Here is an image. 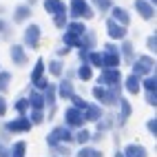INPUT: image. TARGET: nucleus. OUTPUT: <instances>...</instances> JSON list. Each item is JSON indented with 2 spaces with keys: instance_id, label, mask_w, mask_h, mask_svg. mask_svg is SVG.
I'll use <instances>...</instances> for the list:
<instances>
[{
  "instance_id": "44",
  "label": "nucleus",
  "mask_w": 157,
  "mask_h": 157,
  "mask_svg": "<svg viewBox=\"0 0 157 157\" xmlns=\"http://www.w3.org/2000/svg\"><path fill=\"white\" fill-rule=\"evenodd\" d=\"M5 113H7V100H5L2 95H0V117H2Z\"/></svg>"
},
{
  "instance_id": "12",
  "label": "nucleus",
  "mask_w": 157,
  "mask_h": 157,
  "mask_svg": "<svg viewBox=\"0 0 157 157\" xmlns=\"http://www.w3.org/2000/svg\"><path fill=\"white\" fill-rule=\"evenodd\" d=\"M133 7H135V11H137L140 18H144V20H153L155 18V7L151 2H146V0H135Z\"/></svg>"
},
{
  "instance_id": "11",
  "label": "nucleus",
  "mask_w": 157,
  "mask_h": 157,
  "mask_svg": "<svg viewBox=\"0 0 157 157\" xmlns=\"http://www.w3.org/2000/svg\"><path fill=\"white\" fill-rule=\"evenodd\" d=\"M9 56H11V62L16 67H25L29 58H27V51L22 44H11V49H9Z\"/></svg>"
},
{
  "instance_id": "40",
  "label": "nucleus",
  "mask_w": 157,
  "mask_h": 157,
  "mask_svg": "<svg viewBox=\"0 0 157 157\" xmlns=\"http://www.w3.org/2000/svg\"><path fill=\"white\" fill-rule=\"evenodd\" d=\"M111 124H113V120H111V117H104V120H100V122H98V128H100V133H102V131H109V128H111Z\"/></svg>"
},
{
  "instance_id": "21",
  "label": "nucleus",
  "mask_w": 157,
  "mask_h": 157,
  "mask_svg": "<svg viewBox=\"0 0 157 157\" xmlns=\"http://www.w3.org/2000/svg\"><path fill=\"white\" fill-rule=\"evenodd\" d=\"M124 157H148V153H146V148L142 144H128L126 148L122 151Z\"/></svg>"
},
{
  "instance_id": "7",
  "label": "nucleus",
  "mask_w": 157,
  "mask_h": 157,
  "mask_svg": "<svg viewBox=\"0 0 157 157\" xmlns=\"http://www.w3.org/2000/svg\"><path fill=\"white\" fill-rule=\"evenodd\" d=\"M22 38H25V47L38 49V47H40V38H42V29H40V25H36V22L27 25Z\"/></svg>"
},
{
  "instance_id": "33",
  "label": "nucleus",
  "mask_w": 157,
  "mask_h": 157,
  "mask_svg": "<svg viewBox=\"0 0 157 157\" xmlns=\"http://www.w3.org/2000/svg\"><path fill=\"white\" fill-rule=\"evenodd\" d=\"M73 140H75V142H80L82 146H84V144H86V142L91 140V133H89L86 128H80V131H78L75 135H73Z\"/></svg>"
},
{
  "instance_id": "49",
  "label": "nucleus",
  "mask_w": 157,
  "mask_h": 157,
  "mask_svg": "<svg viewBox=\"0 0 157 157\" xmlns=\"http://www.w3.org/2000/svg\"><path fill=\"white\" fill-rule=\"evenodd\" d=\"M146 2H151V5L155 7V5H157V0H146Z\"/></svg>"
},
{
  "instance_id": "1",
  "label": "nucleus",
  "mask_w": 157,
  "mask_h": 157,
  "mask_svg": "<svg viewBox=\"0 0 157 157\" xmlns=\"http://www.w3.org/2000/svg\"><path fill=\"white\" fill-rule=\"evenodd\" d=\"M64 36H62V42H64V47L73 49V47H78L80 44V38L86 33V25L84 22H80V20H69L67 27H64Z\"/></svg>"
},
{
  "instance_id": "10",
  "label": "nucleus",
  "mask_w": 157,
  "mask_h": 157,
  "mask_svg": "<svg viewBox=\"0 0 157 157\" xmlns=\"http://www.w3.org/2000/svg\"><path fill=\"white\" fill-rule=\"evenodd\" d=\"M111 20H113V22H117L120 27H128L131 25V13L124 7H120V5H113L111 7Z\"/></svg>"
},
{
  "instance_id": "19",
  "label": "nucleus",
  "mask_w": 157,
  "mask_h": 157,
  "mask_svg": "<svg viewBox=\"0 0 157 157\" xmlns=\"http://www.w3.org/2000/svg\"><path fill=\"white\" fill-rule=\"evenodd\" d=\"M120 58L126 62V64H133L135 62V51H133V44L128 40H122V47H120Z\"/></svg>"
},
{
  "instance_id": "24",
  "label": "nucleus",
  "mask_w": 157,
  "mask_h": 157,
  "mask_svg": "<svg viewBox=\"0 0 157 157\" xmlns=\"http://www.w3.org/2000/svg\"><path fill=\"white\" fill-rule=\"evenodd\" d=\"M122 93H120V86H113V89H106V98H104V106H115L120 102Z\"/></svg>"
},
{
  "instance_id": "35",
  "label": "nucleus",
  "mask_w": 157,
  "mask_h": 157,
  "mask_svg": "<svg viewBox=\"0 0 157 157\" xmlns=\"http://www.w3.org/2000/svg\"><path fill=\"white\" fill-rule=\"evenodd\" d=\"M142 86L146 91H157V78L155 75H148L146 80H142Z\"/></svg>"
},
{
  "instance_id": "4",
  "label": "nucleus",
  "mask_w": 157,
  "mask_h": 157,
  "mask_svg": "<svg viewBox=\"0 0 157 157\" xmlns=\"http://www.w3.org/2000/svg\"><path fill=\"white\" fill-rule=\"evenodd\" d=\"M69 142H73V133H71V128H67V126H56L53 131H51L49 135H47V144L53 148V146H60V144H69Z\"/></svg>"
},
{
  "instance_id": "13",
  "label": "nucleus",
  "mask_w": 157,
  "mask_h": 157,
  "mask_svg": "<svg viewBox=\"0 0 157 157\" xmlns=\"http://www.w3.org/2000/svg\"><path fill=\"white\" fill-rule=\"evenodd\" d=\"M106 33H109V38L111 40H126V27H120L117 22H113V20L109 18L106 20Z\"/></svg>"
},
{
  "instance_id": "50",
  "label": "nucleus",
  "mask_w": 157,
  "mask_h": 157,
  "mask_svg": "<svg viewBox=\"0 0 157 157\" xmlns=\"http://www.w3.org/2000/svg\"><path fill=\"white\" fill-rule=\"evenodd\" d=\"M115 157H124V155H122V153H117V155H115Z\"/></svg>"
},
{
  "instance_id": "26",
  "label": "nucleus",
  "mask_w": 157,
  "mask_h": 157,
  "mask_svg": "<svg viewBox=\"0 0 157 157\" xmlns=\"http://www.w3.org/2000/svg\"><path fill=\"white\" fill-rule=\"evenodd\" d=\"M42 95H44V104H49V109H53L56 106V95H58V93H56V84H49Z\"/></svg>"
},
{
  "instance_id": "46",
  "label": "nucleus",
  "mask_w": 157,
  "mask_h": 157,
  "mask_svg": "<svg viewBox=\"0 0 157 157\" xmlns=\"http://www.w3.org/2000/svg\"><path fill=\"white\" fill-rule=\"evenodd\" d=\"M7 27H9V25L5 22L2 18H0V33H7Z\"/></svg>"
},
{
  "instance_id": "32",
  "label": "nucleus",
  "mask_w": 157,
  "mask_h": 157,
  "mask_svg": "<svg viewBox=\"0 0 157 157\" xmlns=\"http://www.w3.org/2000/svg\"><path fill=\"white\" fill-rule=\"evenodd\" d=\"M78 78H80V80H91V78H93V69H91L89 64H80Z\"/></svg>"
},
{
  "instance_id": "38",
  "label": "nucleus",
  "mask_w": 157,
  "mask_h": 157,
  "mask_svg": "<svg viewBox=\"0 0 157 157\" xmlns=\"http://www.w3.org/2000/svg\"><path fill=\"white\" fill-rule=\"evenodd\" d=\"M93 98H95L100 104H104V98H106V89H104V86H95V89H93Z\"/></svg>"
},
{
  "instance_id": "39",
  "label": "nucleus",
  "mask_w": 157,
  "mask_h": 157,
  "mask_svg": "<svg viewBox=\"0 0 157 157\" xmlns=\"http://www.w3.org/2000/svg\"><path fill=\"white\" fill-rule=\"evenodd\" d=\"M27 109H29L27 98H22V100H18V102H16V111H18L20 115H25V113H27Z\"/></svg>"
},
{
  "instance_id": "45",
  "label": "nucleus",
  "mask_w": 157,
  "mask_h": 157,
  "mask_svg": "<svg viewBox=\"0 0 157 157\" xmlns=\"http://www.w3.org/2000/svg\"><path fill=\"white\" fill-rule=\"evenodd\" d=\"M0 157H9V146H5L0 142Z\"/></svg>"
},
{
  "instance_id": "30",
  "label": "nucleus",
  "mask_w": 157,
  "mask_h": 157,
  "mask_svg": "<svg viewBox=\"0 0 157 157\" xmlns=\"http://www.w3.org/2000/svg\"><path fill=\"white\" fill-rule=\"evenodd\" d=\"M9 82H11V73H7V71H0V95L9 89Z\"/></svg>"
},
{
  "instance_id": "20",
  "label": "nucleus",
  "mask_w": 157,
  "mask_h": 157,
  "mask_svg": "<svg viewBox=\"0 0 157 157\" xmlns=\"http://www.w3.org/2000/svg\"><path fill=\"white\" fill-rule=\"evenodd\" d=\"M102 117H104V115H102V106H100V104H89V106L84 109V120L100 122Z\"/></svg>"
},
{
  "instance_id": "25",
  "label": "nucleus",
  "mask_w": 157,
  "mask_h": 157,
  "mask_svg": "<svg viewBox=\"0 0 157 157\" xmlns=\"http://www.w3.org/2000/svg\"><path fill=\"white\" fill-rule=\"evenodd\" d=\"M120 124H124L128 117H131V113H133V109H131V104H128V100H124V98H120Z\"/></svg>"
},
{
  "instance_id": "31",
  "label": "nucleus",
  "mask_w": 157,
  "mask_h": 157,
  "mask_svg": "<svg viewBox=\"0 0 157 157\" xmlns=\"http://www.w3.org/2000/svg\"><path fill=\"white\" fill-rule=\"evenodd\" d=\"M49 73H51L53 78H60V75H62V62H60V60H51V62H49Z\"/></svg>"
},
{
  "instance_id": "3",
  "label": "nucleus",
  "mask_w": 157,
  "mask_h": 157,
  "mask_svg": "<svg viewBox=\"0 0 157 157\" xmlns=\"http://www.w3.org/2000/svg\"><path fill=\"white\" fill-rule=\"evenodd\" d=\"M102 69H117L120 67V62H122V58H120V47H115L113 42H106L104 44V49H102Z\"/></svg>"
},
{
  "instance_id": "47",
  "label": "nucleus",
  "mask_w": 157,
  "mask_h": 157,
  "mask_svg": "<svg viewBox=\"0 0 157 157\" xmlns=\"http://www.w3.org/2000/svg\"><path fill=\"white\" fill-rule=\"evenodd\" d=\"M67 53H71V49H69V47H62V49L58 51V56H67Z\"/></svg>"
},
{
  "instance_id": "2",
  "label": "nucleus",
  "mask_w": 157,
  "mask_h": 157,
  "mask_svg": "<svg viewBox=\"0 0 157 157\" xmlns=\"http://www.w3.org/2000/svg\"><path fill=\"white\" fill-rule=\"evenodd\" d=\"M67 16L71 20H80V22H84V20H91L95 16V9H93L86 0H71L69 7H67Z\"/></svg>"
},
{
  "instance_id": "17",
  "label": "nucleus",
  "mask_w": 157,
  "mask_h": 157,
  "mask_svg": "<svg viewBox=\"0 0 157 157\" xmlns=\"http://www.w3.org/2000/svg\"><path fill=\"white\" fill-rule=\"evenodd\" d=\"M95 31H86L84 36L80 38V44H78V49L80 51H84V53H89V51H93V47H95Z\"/></svg>"
},
{
  "instance_id": "9",
  "label": "nucleus",
  "mask_w": 157,
  "mask_h": 157,
  "mask_svg": "<svg viewBox=\"0 0 157 157\" xmlns=\"http://www.w3.org/2000/svg\"><path fill=\"white\" fill-rule=\"evenodd\" d=\"M5 128L9 133H27V131H31V122L27 115H20V117H13L11 122H7Z\"/></svg>"
},
{
  "instance_id": "23",
  "label": "nucleus",
  "mask_w": 157,
  "mask_h": 157,
  "mask_svg": "<svg viewBox=\"0 0 157 157\" xmlns=\"http://www.w3.org/2000/svg\"><path fill=\"white\" fill-rule=\"evenodd\" d=\"M44 69H47V67H44V60H42V58L36 60V67H33V71H31V84H33V86L44 78Z\"/></svg>"
},
{
  "instance_id": "37",
  "label": "nucleus",
  "mask_w": 157,
  "mask_h": 157,
  "mask_svg": "<svg viewBox=\"0 0 157 157\" xmlns=\"http://www.w3.org/2000/svg\"><path fill=\"white\" fill-rule=\"evenodd\" d=\"M29 122H31V126H33V124H42V122H44V115H42V111H31V115H29Z\"/></svg>"
},
{
  "instance_id": "5",
  "label": "nucleus",
  "mask_w": 157,
  "mask_h": 157,
  "mask_svg": "<svg viewBox=\"0 0 157 157\" xmlns=\"http://www.w3.org/2000/svg\"><path fill=\"white\" fill-rule=\"evenodd\" d=\"M98 82H100V86H104V89L122 86V73H120V69H102Z\"/></svg>"
},
{
  "instance_id": "48",
  "label": "nucleus",
  "mask_w": 157,
  "mask_h": 157,
  "mask_svg": "<svg viewBox=\"0 0 157 157\" xmlns=\"http://www.w3.org/2000/svg\"><path fill=\"white\" fill-rule=\"evenodd\" d=\"M36 2H38V0H27V2H25V5H27V7H33Z\"/></svg>"
},
{
  "instance_id": "29",
  "label": "nucleus",
  "mask_w": 157,
  "mask_h": 157,
  "mask_svg": "<svg viewBox=\"0 0 157 157\" xmlns=\"http://www.w3.org/2000/svg\"><path fill=\"white\" fill-rule=\"evenodd\" d=\"M78 157H102V153L98 148H89V146H82L78 151Z\"/></svg>"
},
{
  "instance_id": "6",
  "label": "nucleus",
  "mask_w": 157,
  "mask_h": 157,
  "mask_svg": "<svg viewBox=\"0 0 157 157\" xmlns=\"http://www.w3.org/2000/svg\"><path fill=\"white\" fill-rule=\"evenodd\" d=\"M153 67H155V60L151 56H140L137 60L133 62V75H137V78L146 75V78H148L153 73Z\"/></svg>"
},
{
  "instance_id": "43",
  "label": "nucleus",
  "mask_w": 157,
  "mask_h": 157,
  "mask_svg": "<svg viewBox=\"0 0 157 157\" xmlns=\"http://www.w3.org/2000/svg\"><path fill=\"white\" fill-rule=\"evenodd\" d=\"M146 128H148L151 135H157V122L155 120H148V122H146Z\"/></svg>"
},
{
  "instance_id": "34",
  "label": "nucleus",
  "mask_w": 157,
  "mask_h": 157,
  "mask_svg": "<svg viewBox=\"0 0 157 157\" xmlns=\"http://www.w3.org/2000/svg\"><path fill=\"white\" fill-rule=\"evenodd\" d=\"M67 22H69V16H67V11H64V13H58V16H53V25H56L58 29H64V27H67Z\"/></svg>"
},
{
  "instance_id": "28",
  "label": "nucleus",
  "mask_w": 157,
  "mask_h": 157,
  "mask_svg": "<svg viewBox=\"0 0 157 157\" xmlns=\"http://www.w3.org/2000/svg\"><path fill=\"white\" fill-rule=\"evenodd\" d=\"M86 2L93 9H98V11H109V9L113 7V0H86Z\"/></svg>"
},
{
  "instance_id": "16",
  "label": "nucleus",
  "mask_w": 157,
  "mask_h": 157,
  "mask_svg": "<svg viewBox=\"0 0 157 157\" xmlns=\"http://www.w3.org/2000/svg\"><path fill=\"white\" fill-rule=\"evenodd\" d=\"M42 5L47 9V13H51V16H58V13L67 11V2H64V0H44Z\"/></svg>"
},
{
  "instance_id": "8",
  "label": "nucleus",
  "mask_w": 157,
  "mask_h": 157,
  "mask_svg": "<svg viewBox=\"0 0 157 157\" xmlns=\"http://www.w3.org/2000/svg\"><path fill=\"white\" fill-rule=\"evenodd\" d=\"M82 124H84V111H78V109L69 106L64 111V126L67 128H80Z\"/></svg>"
},
{
  "instance_id": "18",
  "label": "nucleus",
  "mask_w": 157,
  "mask_h": 157,
  "mask_svg": "<svg viewBox=\"0 0 157 157\" xmlns=\"http://www.w3.org/2000/svg\"><path fill=\"white\" fill-rule=\"evenodd\" d=\"M31 7H27V5H18L16 9H13V22L16 25H22V22H27V20L31 18Z\"/></svg>"
},
{
  "instance_id": "42",
  "label": "nucleus",
  "mask_w": 157,
  "mask_h": 157,
  "mask_svg": "<svg viewBox=\"0 0 157 157\" xmlns=\"http://www.w3.org/2000/svg\"><path fill=\"white\" fill-rule=\"evenodd\" d=\"M146 49H148V51L157 49V36H148V40H146Z\"/></svg>"
},
{
  "instance_id": "14",
  "label": "nucleus",
  "mask_w": 157,
  "mask_h": 157,
  "mask_svg": "<svg viewBox=\"0 0 157 157\" xmlns=\"http://www.w3.org/2000/svg\"><path fill=\"white\" fill-rule=\"evenodd\" d=\"M27 102H29V109H31V111H42V109L47 106V104H44V95H42L40 91H36V89L29 93Z\"/></svg>"
},
{
  "instance_id": "36",
  "label": "nucleus",
  "mask_w": 157,
  "mask_h": 157,
  "mask_svg": "<svg viewBox=\"0 0 157 157\" xmlns=\"http://www.w3.org/2000/svg\"><path fill=\"white\" fill-rule=\"evenodd\" d=\"M71 102H73V109H78V111H84L89 106V102H84V98H80V95H73Z\"/></svg>"
},
{
  "instance_id": "27",
  "label": "nucleus",
  "mask_w": 157,
  "mask_h": 157,
  "mask_svg": "<svg viewBox=\"0 0 157 157\" xmlns=\"http://www.w3.org/2000/svg\"><path fill=\"white\" fill-rule=\"evenodd\" d=\"M27 155V144L25 142H13V146L9 148V157H25Z\"/></svg>"
},
{
  "instance_id": "15",
  "label": "nucleus",
  "mask_w": 157,
  "mask_h": 157,
  "mask_svg": "<svg viewBox=\"0 0 157 157\" xmlns=\"http://www.w3.org/2000/svg\"><path fill=\"white\" fill-rule=\"evenodd\" d=\"M56 93L60 95V100H71L75 95V89H73V82L71 80H62L60 86H56Z\"/></svg>"
},
{
  "instance_id": "22",
  "label": "nucleus",
  "mask_w": 157,
  "mask_h": 157,
  "mask_svg": "<svg viewBox=\"0 0 157 157\" xmlns=\"http://www.w3.org/2000/svg\"><path fill=\"white\" fill-rule=\"evenodd\" d=\"M124 86H126V91L131 93V95H137L140 89H142V78H137V75H128L126 80H124Z\"/></svg>"
},
{
  "instance_id": "41",
  "label": "nucleus",
  "mask_w": 157,
  "mask_h": 157,
  "mask_svg": "<svg viewBox=\"0 0 157 157\" xmlns=\"http://www.w3.org/2000/svg\"><path fill=\"white\" fill-rule=\"evenodd\" d=\"M146 102H148V106H155L157 104V91H146Z\"/></svg>"
}]
</instances>
